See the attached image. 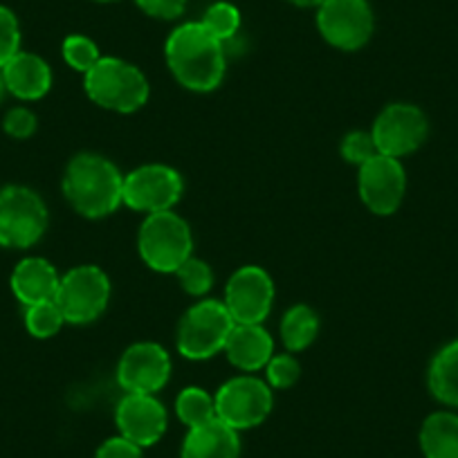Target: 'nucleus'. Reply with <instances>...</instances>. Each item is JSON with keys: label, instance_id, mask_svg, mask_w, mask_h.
<instances>
[{"label": "nucleus", "instance_id": "nucleus-13", "mask_svg": "<svg viewBox=\"0 0 458 458\" xmlns=\"http://www.w3.org/2000/svg\"><path fill=\"white\" fill-rule=\"evenodd\" d=\"M358 189L360 198L371 214H395L407 193V174H404L403 162L398 157L377 153L367 165L360 166Z\"/></svg>", "mask_w": 458, "mask_h": 458}, {"label": "nucleus", "instance_id": "nucleus-29", "mask_svg": "<svg viewBox=\"0 0 458 458\" xmlns=\"http://www.w3.org/2000/svg\"><path fill=\"white\" fill-rule=\"evenodd\" d=\"M339 151H342L344 160L349 162V165L358 166V169L380 153L377 151L371 131H351V133H346L344 135Z\"/></svg>", "mask_w": 458, "mask_h": 458}, {"label": "nucleus", "instance_id": "nucleus-31", "mask_svg": "<svg viewBox=\"0 0 458 458\" xmlns=\"http://www.w3.org/2000/svg\"><path fill=\"white\" fill-rule=\"evenodd\" d=\"M3 129H5V133L14 140L32 138L34 131H37V114L30 108H25V106H16V108H12L10 113L5 114Z\"/></svg>", "mask_w": 458, "mask_h": 458}, {"label": "nucleus", "instance_id": "nucleus-27", "mask_svg": "<svg viewBox=\"0 0 458 458\" xmlns=\"http://www.w3.org/2000/svg\"><path fill=\"white\" fill-rule=\"evenodd\" d=\"M175 276L180 281V288L191 297H205L214 285V272H211L209 263L193 257V254L175 270Z\"/></svg>", "mask_w": 458, "mask_h": 458}, {"label": "nucleus", "instance_id": "nucleus-3", "mask_svg": "<svg viewBox=\"0 0 458 458\" xmlns=\"http://www.w3.org/2000/svg\"><path fill=\"white\" fill-rule=\"evenodd\" d=\"M83 90L92 104L122 114L138 113L151 95L147 74L117 56H101L95 68L83 74Z\"/></svg>", "mask_w": 458, "mask_h": 458}, {"label": "nucleus", "instance_id": "nucleus-7", "mask_svg": "<svg viewBox=\"0 0 458 458\" xmlns=\"http://www.w3.org/2000/svg\"><path fill=\"white\" fill-rule=\"evenodd\" d=\"M216 418L229 425L232 429L243 431L259 427L275 407L272 386L266 377H257L252 373L229 377L214 395Z\"/></svg>", "mask_w": 458, "mask_h": 458}, {"label": "nucleus", "instance_id": "nucleus-10", "mask_svg": "<svg viewBox=\"0 0 458 458\" xmlns=\"http://www.w3.org/2000/svg\"><path fill=\"white\" fill-rule=\"evenodd\" d=\"M182 193V175L169 165H142L124 175V205L144 216L171 211Z\"/></svg>", "mask_w": 458, "mask_h": 458}, {"label": "nucleus", "instance_id": "nucleus-8", "mask_svg": "<svg viewBox=\"0 0 458 458\" xmlns=\"http://www.w3.org/2000/svg\"><path fill=\"white\" fill-rule=\"evenodd\" d=\"M65 324L86 326L99 319L110 301V279L101 267L77 266L65 272L55 297Z\"/></svg>", "mask_w": 458, "mask_h": 458}, {"label": "nucleus", "instance_id": "nucleus-30", "mask_svg": "<svg viewBox=\"0 0 458 458\" xmlns=\"http://www.w3.org/2000/svg\"><path fill=\"white\" fill-rule=\"evenodd\" d=\"M21 52V25L10 7L0 5V68Z\"/></svg>", "mask_w": 458, "mask_h": 458}, {"label": "nucleus", "instance_id": "nucleus-12", "mask_svg": "<svg viewBox=\"0 0 458 458\" xmlns=\"http://www.w3.org/2000/svg\"><path fill=\"white\" fill-rule=\"evenodd\" d=\"M223 303L236 324H263L275 303V281L259 266L239 267L225 285Z\"/></svg>", "mask_w": 458, "mask_h": 458}, {"label": "nucleus", "instance_id": "nucleus-23", "mask_svg": "<svg viewBox=\"0 0 458 458\" xmlns=\"http://www.w3.org/2000/svg\"><path fill=\"white\" fill-rule=\"evenodd\" d=\"M175 413H178L180 422L187 425L189 429L216 418V403L214 395L207 394L200 386H187L175 398Z\"/></svg>", "mask_w": 458, "mask_h": 458}, {"label": "nucleus", "instance_id": "nucleus-20", "mask_svg": "<svg viewBox=\"0 0 458 458\" xmlns=\"http://www.w3.org/2000/svg\"><path fill=\"white\" fill-rule=\"evenodd\" d=\"M418 438L425 458H458V413L436 411L427 416Z\"/></svg>", "mask_w": 458, "mask_h": 458}, {"label": "nucleus", "instance_id": "nucleus-36", "mask_svg": "<svg viewBox=\"0 0 458 458\" xmlns=\"http://www.w3.org/2000/svg\"><path fill=\"white\" fill-rule=\"evenodd\" d=\"M97 3H114V0H97Z\"/></svg>", "mask_w": 458, "mask_h": 458}, {"label": "nucleus", "instance_id": "nucleus-18", "mask_svg": "<svg viewBox=\"0 0 458 458\" xmlns=\"http://www.w3.org/2000/svg\"><path fill=\"white\" fill-rule=\"evenodd\" d=\"M61 275L47 259L28 257L12 272V293L23 306L50 301L56 297Z\"/></svg>", "mask_w": 458, "mask_h": 458}, {"label": "nucleus", "instance_id": "nucleus-19", "mask_svg": "<svg viewBox=\"0 0 458 458\" xmlns=\"http://www.w3.org/2000/svg\"><path fill=\"white\" fill-rule=\"evenodd\" d=\"M241 438L239 431L225 425L223 420L205 422L191 427L184 436L182 458H239Z\"/></svg>", "mask_w": 458, "mask_h": 458}, {"label": "nucleus", "instance_id": "nucleus-16", "mask_svg": "<svg viewBox=\"0 0 458 458\" xmlns=\"http://www.w3.org/2000/svg\"><path fill=\"white\" fill-rule=\"evenodd\" d=\"M223 353L239 371L257 373L275 355V339L263 324H234Z\"/></svg>", "mask_w": 458, "mask_h": 458}, {"label": "nucleus", "instance_id": "nucleus-2", "mask_svg": "<svg viewBox=\"0 0 458 458\" xmlns=\"http://www.w3.org/2000/svg\"><path fill=\"white\" fill-rule=\"evenodd\" d=\"M64 196L83 218H106L124 205V175L99 153H79L65 166Z\"/></svg>", "mask_w": 458, "mask_h": 458}, {"label": "nucleus", "instance_id": "nucleus-17", "mask_svg": "<svg viewBox=\"0 0 458 458\" xmlns=\"http://www.w3.org/2000/svg\"><path fill=\"white\" fill-rule=\"evenodd\" d=\"M5 90L21 101H37L50 92L52 70L38 55L21 50L7 65L0 68Z\"/></svg>", "mask_w": 458, "mask_h": 458}, {"label": "nucleus", "instance_id": "nucleus-22", "mask_svg": "<svg viewBox=\"0 0 458 458\" xmlns=\"http://www.w3.org/2000/svg\"><path fill=\"white\" fill-rule=\"evenodd\" d=\"M319 315L306 303H294L281 319V342L288 353H301L317 339Z\"/></svg>", "mask_w": 458, "mask_h": 458}, {"label": "nucleus", "instance_id": "nucleus-25", "mask_svg": "<svg viewBox=\"0 0 458 458\" xmlns=\"http://www.w3.org/2000/svg\"><path fill=\"white\" fill-rule=\"evenodd\" d=\"M200 23L205 25V30L211 37L218 38L220 43H227L229 38H234L236 34H239L241 12L236 10L232 3H214V5L205 12Z\"/></svg>", "mask_w": 458, "mask_h": 458}, {"label": "nucleus", "instance_id": "nucleus-21", "mask_svg": "<svg viewBox=\"0 0 458 458\" xmlns=\"http://www.w3.org/2000/svg\"><path fill=\"white\" fill-rule=\"evenodd\" d=\"M431 395L447 407H458V339L434 355L427 373Z\"/></svg>", "mask_w": 458, "mask_h": 458}, {"label": "nucleus", "instance_id": "nucleus-15", "mask_svg": "<svg viewBox=\"0 0 458 458\" xmlns=\"http://www.w3.org/2000/svg\"><path fill=\"white\" fill-rule=\"evenodd\" d=\"M114 425L120 436L144 449L165 436L169 416L153 394H126L114 409Z\"/></svg>", "mask_w": 458, "mask_h": 458}, {"label": "nucleus", "instance_id": "nucleus-14", "mask_svg": "<svg viewBox=\"0 0 458 458\" xmlns=\"http://www.w3.org/2000/svg\"><path fill=\"white\" fill-rule=\"evenodd\" d=\"M171 377V355L156 342H138L124 351L117 364V382L126 394H153Z\"/></svg>", "mask_w": 458, "mask_h": 458}, {"label": "nucleus", "instance_id": "nucleus-32", "mask_svg": "<svg viewBox=\"0 0 458 458\" xmlns=\"http://www.w3.org/2000/svg\"><path fill=\"white\" fill-rule=\"evenodd\" d=\"M135 5L151 19L175 21L187 10V0H135Z\"/></svg>", "mask_w": 458, "mask_h": 458}, {"label": "nucleus", "instance_id": "nucleus-4", "mask_svg": "<svg viewBox=\"0 0 458 458\" xmlns=\"http://www.w3.org/2000/svg\"><path fill=\"white\" fill-rule=\"evenodd\" d=\"M138 252L151 270L175 275V270L193 254L191 227L174 209L148 214L140 227Z\"/></svg>", "mask_w": 458, "mask_h": 458}, {"label": "nucleus", "instance_id": "nucleus-1", "mask_svg": "<svg viewBox=\"0 0 458 458\" xmlns=\"http://www.w3.org/2000/svg\"><path fill=\"white\" fill-rule=\"evenodd\" d=\"M165 56L175 81L187 90L211 92L223 83L227 70L225 43L211 37L200 21L175 28L166 38Z\"/></svg>", "mask_w": 458, "mask_h": 458}, {"label": "nucleus", "instance_id": "nucleus-28", "mask_svg": "<svg viewBox=\"0 0 458 458\" xmlns=\"http://www.w3.org/2000/svg\"><path fill=\"white\" fill-rule=\"evenodd\" d=\"M266 382L272 389H290L301 377V364L294 358V353H275L270 362L266 364Z\"/></svg>", "mask_w": 458, "mask_h": 458}, {"label": "nucleus", "instance_id": "nucleus-35", "mask_svg": "<svg viewBox=\"0 0 458 458\" xmlns=\"http://www.w3.org/2000/svg\"><path fill=\"white\" fill-rule=\"evenodd\" d=\"M5 95V81H3V72H0V99Z\"/></svg>", "mask_w": 458, "mask_h": 458}, {"label": "nucleus", "instance_id": "nucleus-24", "mask_svg": "<svg viewBox=\"0 0 458 458\" xmlns=\"http://www.w3.org/2000/svg\"><path fill=\"white\" fill-rule=\"evenodd\" d=\"M65 317L61 308L56 306L55 299L50 301L34 303V306H25V328L32 337L37 339H50L64 328Z\"/></svg>", "mask_w": 458, "mask_h": 458}, {"label": "nucleus", "instance_id": "nucleus-11", "mask_svg": "<svg viewBox=\"0 0 458 458\" xmlns=\"http://www.w3.org/2000/svg\"><path fill=\"white\" fill-rule=\"evenodd\" d=\"M371 135L382 156L400 160L425 144L427 135H429V122L418 106L398 101V104H389L380 110L373 122Z\"/></svg>", "mask_w": 458, "mask_h": 458}, {"label": "nucleus", "instance_id": "nucleus-9", "mask_svg": "<svg viewBox=\"0 0 458 458\" xmlns=\"http://www.w3.org/2000/svg\"><path fill=\"white\" fill-rule=\"evenodd\" d=\"M317 30L328 46L355 52L371 41L376 19L367 0H324L317 7Z\"/></svg>", "mask_w": 458, "mask_h": 458}, {"label": "nucleus", "instance_id": "nucleus-34", "mask_svg": "<svg viewBox=\"0 0 458 458\" xmlns=\"http://www.w3.org/2000/svg\"><path fill=\"white\" fill-rule=\"evenodd\" d=\"M288 3H293L297 7H319L324 0H288Z\"/></svg>", "mask_w": 458, "mask_h": 458}, {"label": "nucleus", "instance_id": "nucleus-6", "mask_svg": "<svg viewBox=\"0 0 458 458\" xmlns=\"http://www.w3.org/2000/svg\"><path fill=\"white\" fill-rule=\"evenodd\" d=\"M47 207L37 191L21 184L0 189V245L32 248L47 229Z\"/></svg>", "mask_w": 458, "mask_h": 458}, {"label": "nucleus", "instance_id": "nucleus-26", "mask_svg": "<svg viewBox=\"0 0 458 458\" xmlns=\"http://www.w3.org/2000/svg\"><path fill=\"white\" fill-rule=\"evenodd\" d=\"M61 55H64V61L70 68L81 74L90 72L97 61L101 59L97 43L92 38L83 37V34H70L64 46H61Z\"/></svg>", "mask_w": 458, "mask_h": 458}, {"label": "nucleus", "instance_id": "nucleus-33", "mask_svg": "<svg viewBox=\"0 0 458 458\" xmlns=\"http://www.w3.org/2000/svg\"><path fill=\"white\" fill-rule=\"evenodd\" d=\"M95 458H144V454L140 445L131 443L124 436H114L99 445Z\"/></svg>", "mask_w": 458, "mask_h": 458}, {"label": "nucleus", "instance_id": "nucleus-5", "mask_svg": "<svg viewBox=\"0 0 458 458\" xmlns=\"http://www.w3.org/2000/svg\"><path fill=\"white\" fill-rule=\"evenodd\" d=\"M234 324V317L229 315L227 306L218 299H202L193 303L178 324V353L191 362H202L223 353Z\"/></svg>", "mask_w": 458, "mask_h": 458}]
</instances>
